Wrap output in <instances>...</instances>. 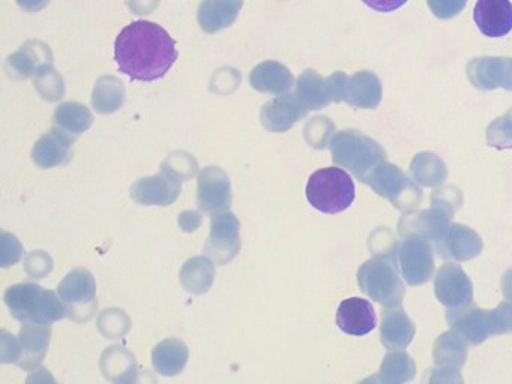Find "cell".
Here are the masks:
<instances>
[{
    "instance_id": "cell-1",
    "label": "cell",
    "mask_w": 512,
    "mask_h": 384,
    "mask_svg": "<svg viewBox=\"0 0 512 384\" xmlns=\"http://www.w3.org/2000/svg\"><path fill=\"white\" fill-rule=\"evenodd\" d=\"M176 59L175 39L164 27L152 21H134L125 26L116 38V63L131 80H160Z\"/></svg>"
},
{
    "instance_id": "cell-2",
    "label": "cell",
    "mask_w": 512,
    "mask_h": 384,
    "mask_svg": "<svg viewBox=\"0 0 512 384\" xmlns=\"http://www.w3.org/2000/svg\"><path fill=\"white\" fill-rule=\"evenodd\" d=\"M5 303L17 320L38 326H50L70 315V308L55 291L37 284L13 285L5 293Z\"/></svg>"
},
{
    "instance_id": "cell-3",
    "label": "cell",
    "mask_w": 512,
    "mask_h": 384,
    "mask_svg": "<svg viewBox=\"0 0 512 384\" xmlns=\"http://www.w3.org/2000/svg\"><path fill=\"white\" fill-rule=\"evenodd\" d=\"M305 194L314 209L335 215L349 209L355 200V182L343 168H320L308 179Z\"/></svg>"
},
{
    "instance_id": "cell-4",
    "label": "cell",
    "mask_w": 512,
    "mask_h": 384,
    "mask_svg": "<svg viewBox=\"0 0 512 384\" xmlns=\"http://www.w3.org/2000/svg\"><path fill=\"white\" fill-rule=\"evenodd\" d=\"M184 176L170 165H161L157 176L137 180L131 186V198L143 206H170L182 191Z\"/></svg>"
},
{
    "instance_id": "cell-5",
    "label": "cell",
    "mask_w": 512,
    "mask_h": 384,
    "mask_svg": "<svg viewBox=\"0 0 512 384\" xmlns=\"http://www.w3.org/2000/svg\"><path fill=\"white\" fill-rule=\"evenodd\" d=\"M241 224L232 212L214 213L211 218V234L205 243V252L218 264L223 266L233 260L241 249Z\"/></svg>"
},
{
    "instance_id": "cell-6",
    "label": "cell",
    "mask_w": 512,
    "mask_h": 384,
    "mask_svg": "<svg viewBox=\"0 0 512 384\" xmlns=\"http://www.w3.org/2000/svg\"><path fill=\"white\" fill-rule=\"evenodd\" d=\"M13 350L4 357V362H13L26 371H34L46 357L50 344V326L23 323L20 335L11 339Z\"/></svg>"
},
{
    "instance_id": "cell-7",
    "label": "cell",
    "mask_w": 512,
    "mask_h": 384,
    "mask_svg": "<svg viewBox=\"0 0 512 384\" xmlns=\"http://www.w3.org/2000/svg\"><path fill=\"white\" fill-rule=\"evenodd\" d=\"M232 203L229 176L220 167H206L197 180V204L203 212H224Z\"/></svg>"
},
{
    "instance_id": "cell-8",
    "label": "cell",
    "mask_w": 512,
    "mask_h": 384,
    "mask_svg": "<svg viewBox=\"0 0 512 384\" xmlns=\"http://www.w3.org/2000/svg\"><path fill=\"white\" fill-rule=\"evenodd\" d=\"M473 20L479 32L488 38H502L512 30L511 0H478Z\"/></svg>"
},
{
    "instance_id": "cell-9",
    "label": "cell",
    "mask_w": 512,
    "mask_h": 384,
    "mask_svg": "<svg viewBox=\"0 0 512 384\" xmlns=\"http://www.w3.org/2000/svg\"><path fill=\"white\" fill-rule=\"evenodd\" d=\"M373 305L361 297L343 300L337 309V326L347 335L364 336L376 327Z\"/></svg>"
},
{
    "instance_id": "cell-10",
    "label": "cell",
    "mask_w": 512,
    "mask_h": 384,
    "mask_svg": "<svg viewBox=\"0 0 512 384\" xmlns=\"http://www.w3.org/2000/svg\"><path fill=\"white\" fill-rule=\"evenodd\" d=\"M73 135L61 128H53L44 134L32 150V159L41 168L59 167L67 164L73 150Z\"/></svg>"
},
{
    "instance_id": "cell-11",
    "label": "cell",
    "mask_w": 512,
    "mask_h": 384,
    "mask_svg": "<svg viewBox=\"0 0 512 384\" xmlns=\"http://www.w3.org/2000/svg\"><path fill=\"white\" fill-rule=\"evenodd\" d=\"M305 107L293 95H283L263 105L260 119L271 132H284L305 114Z\"/></svg>"
},
{
    "instance_id": "cell-12",
    "label": "cell",
    "mask_w": 512,
    "mask_h": 384,
    "mask_svg": "<svg viewBox=\"0 0 512 384\" xmlns=\"http://www.w3.org/2000/svg\"><path fill=\"white\" fill-rule=\"evenodd\" d=\"M59 297L62 302L70 308L76 306L92 305L97 299V284L94 276L88 269H74L73 272L65 276L64 281L59 284Z\"/></svg>"
},
{
    "instance_id": "cell-13",
    "label": "cell",
    "mask_w": 512,
    "mask_h": 384,
    "mask_svg": "<svg viewBox=\"0 0 512 384\" xmlns=\"http://www.w3.org/2000/svg\"><path fill=\"white\" fill-rule=\"evenodd\" d=\"M242 5L244 0H202L197 20L206 33H217L235 23Z\"/></svg>"
},
{
    "instance_id": "cell-14",
    "label": "cell",
    "mask_w": 512,
    "mask_h": 384,
    "mask_svg": "<svg viewBox=\"0 0 512 384\" xmlns=\"http://www.w3.org/2000/svg\"><path fill=\"white\" fill-rule=\"evenodd\" d=\"M250 84L259 92L281 95L293 86V75L286 66L268 60L251 71Z\"/></svg>"
},
{
    "instance_id": "cell-15",
    "label": "cell",
    "mask_w": 512,
    "mask_h": 384,
    "mask_svg": "<svg viewBox=\"0 0 512 384\" xmlns=\"http://www.w3.org/2000/svg\"><path fill=\"white\" fill-rule=\"evenodd\" d=\"M188 362V347L179 339H164L152 350V363L158 374L173 377L181 374Z\"/></svg>"
},
{
    "instance_id": "cell-16",
    "label": "cell",
    "mask_w": 512,
    "mask_h": 384,
    "mask_svg": "<svg viewBox=\"0 0 512 384\" xmlns=\"http://www.w3.org/2000/svg\"><path fill=\"white\" fill-rule=\"evenodd\" d=\"M215 267L206 257H194L184 264L181 282L190 293H206L214 282Z\"/></svg>"
},
{
    "instance_id": "cell-17",
    "label": "cell",
    "mask_w": 512,
    "mask_h": 384,
    "mask_svg": "<svg viewBox=\"0 0 512 384\" xmlns=\"http://www.w3.org/2000/svg\"><path fill=\"white\" fill-rule=\"evenodd\" d=\"M94 117L85 105L65 102L55 113V125L71 135H80L91 128Z\"/></svg>"
},
{
    "instance_id": "cell-18",
    "label": "cell",
    "mask_w": 512,
    "mask_h": 384,
    "mask_svg": "<svg viewBox=\"0 0 512 384\" xmlns=\"http://www.w3.org/2000/svg\"><path fill=\"white\" fill-rule=\"evenodd\" d=\"M110 95H124V87L116 78H101L97 87H95L94 99H92L95 110L100 111V113H112V111L118 110L124 99Z\"/></svg>"
},
{
    "instance_id": "cell-19",
    "label": "cell",
    "mask_w": 512,
    "mask_h": 384,
    "mask_svg": "<svg viewBox=\"0 0 512 384\" xmlns=\"http://www.w3.org/2000/svg\"><path fill=\"white\" fill-rule=\"evenodd\" d=\"M368 8L377 12H392L406 5L407 0H362Z\"/></svg>"
},
{
    "instance_id": "cell-20",
    "label": "cell",
    "mask_w": 512,
    "mask_h": 384,
    "mask_svg": "<svg viewBox=\"0 0 512 384\" xmlns=\"http://www.w3.org/2000/svg\"><path fill=\"white\" fill-rule=\"evenodd\" d=\"M26 384H58L49 369L37 368L29 374Z\"/></svg>"
},
{
    "instance_id": "cell-21",
    "label": "cell",
    "mask_w": 512,
    "mask_h": 384,
    "mask_svg": "<svg viewBox=\"0 0 512 384\" xmlns=\"http://www.w3.org/2000/svg\"><path fill=\"white\" fill-rule=\"evenodd\" d=\"M50 0H17L20 8L25 9L26 12H38L49 5Z\"/></svg>"
},
{
    "instance_id": "cell-22",
    "label": "cell",
    "mask_w": 512,
    "mask_h": 384,
    "mask_svg": "<svg viewBox=\"0 0 512 384\" xmlns=\"http://www.w3.org/2000/svg\"><path fill=\"white\" fill-rule=\"evenodd\" d=\"M115 384H142L140 383V375L139 372L136 371V369H131V371H128L127 374L124 375V377L119 378L118 383Z\"/></svg>"
}]
</instances>
